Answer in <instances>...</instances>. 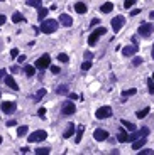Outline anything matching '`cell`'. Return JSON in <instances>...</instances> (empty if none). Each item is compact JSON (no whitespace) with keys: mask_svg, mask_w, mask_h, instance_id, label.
<instances>
[{"mask_svg":"<svg viewBox=\"0 0 154 155\" xmlns=\"http://www.w3.org/2000/svg\"><path fill=\"white\" fill-rule=\"evenodd\" d=\"M54 30H58V22L54 19H44L41 22V32L44 34H53Z\"/></svg>","mask_w":154,"mask_h":155,"instance_id":"obj_1","label":"cell"},{"mask_svg":"<svg viewBox=\"0 0 154 155\" xmlns=\"http://www.w3.org/2000/svg\"><path fill=\"white\" fill-rule=\"evenodd\" d=\"M103 34H107V29H105V27H98V29H95L93 32L90 34V37H88V44H90V46H95V44L98 42L100 35H103Z\"/></svg>","mask_w":154,"mask_h":155,"instance_id":"obj_2","label":"cell"},{"mask_svg":"<svg viewBox=\"0 0 154 155\" xmlns=\"http://www.w3.org/2000/svg\"><path fill=\"white\" fill-rule=\"evenodd\" d=\"M46 138H47V133H46V132H44V130H37V132H34V133L29 135L27 142L36 143V142H43V140H46Z\"/></svg>","mask_w":154,"mask_h":155,"instance_id":"obj_3","label":"cell"},{"mask_svg":"<svg viewBox=\"0 0 154 155\" xmlns=\"http://www.w3.org/2000/svg\"><path fill=\"white\" fill-rule=\"evenodd\" d=\"M49 64H51V57H49V54H43V56L36 61V68L41 69V71L46 69V68H49Z\"/></svg>","mask_w":154,"mask_h":155,"instance_id":"obj_4","label":"cell"},{"mask_svg":"<svg viewBox=\"0 0 154 155\" xmlns=\"http://www.w3.org/2000/svg\"><path fill=\"white\" fill-rule=\"evenodd\" d=\"M95 116L98 118V120H105V118H110L112 116V108L110 106H102L97 110V113H95Z\"/></svg>","mask_w":154,"mask_h":155,"instance_id":"obj_5","label":"cell"},{"mask_svg":"<svg viewBox=\"0 0 154 155\" xmlns=\"http://www.w3.org/2000/svg\"><path fill=\"white\" fill-rule=\"evenodd\" d=\"M147 135H149V128H147V126H144V128H141V130H137V132H134L130 137L127 135V142H134V140H137V138L147 137Z\"/></svg>","mask_w":154,"mask_h":155,"instance_id":"obj_6","label":"cell"},{"mask_svg":"<svg viewBox=\"0 0 154 155\" xmlns=\"http://www.w3.org/2000/svg\"><path fill=\"white\" fill-rule=\"evenodd\" d=\"M152 30H154L152 24H141L137 32H139V35H142V37H149V35L152 34Z\"/></svg>","mask_w":154,"mask_h":155,"instance_id":"obj_7","label":"cell"},{"mask_svg":"<svg viewBox=\"0 0 154 155\" xmlns=\"http://www.w3.org/2000/svg\"><path fill=\"white\" fill-rule=\"evenodd\" d=\"M93 138L97 140V142H103V140L108 138V132L107 130H102V128H97L93 132Z\"/></svg>","mask_w":154,"mask_h":155,"instance_id":"obj_8","label":"cell"},{"mask_svg":"<svg viewBox=\"0 0 154 155\" xmlns=\"http://www.w3.org/2000/svg\"><path fill=\"white\" fill-rule=\"evenodd\" d=\"M124 24H125V19L122 17V15L112 19V29L115 30V32H119V30L122 29V26H124Z\"/></svg>","mask_w":154,"mask_h":155,"instance_id":"obj_9","label":"cell"},{"mask_svg":"<svg viewBox=\"0 0 154 155\" xmlns=\"http://www.w3.org/2000/svg\"><path fill=\"white\" fill-rule=\"evenodd\" d=\"M76 111V108H75V105L71 103V101H66V103L63 105V108H61V113H63L64 116L68 115H73V113Z\"/></svg>","mask_w":154,"mask_h":155,"instance_id":"obj_10","label":"cell"},{"mask_svg":"<svg viewBox=\"0 0 154 155\" xmlns=\"http://www.w3.org/2000/svg\"><path fill=\"white\" fill-rule=\"evenodd\" d=\"M15 103H14V101H4V103H2V111L4 113H7V115H12L14 111H15Z\"/></svg>","mask_w":154,"mask_h":155,"instance_id":"obj_11","label":"cell"},{"mask_svg":"<svg viewBox=\"0 0 154 155\" xmlns=\"http://www.w3.org/2000/svg\"><path fill=\"white\" fill-rule=\"evenodd\" d=\"M137 49H139V46H137V44H130V46H125L124 49H122V54H124V56H134V54H136L137 52Z\"/></svg>","mask_w":154,"mask_h":155,"instance_id":"obj_12","label":"cell"},{"mask_svg":"<svg viewBox=\"0 0 154 155\" xmlns=\"http://www.w3.org/2000/svg\"><path fill=\"white\" fill-rule=\"evenodd\" d=\"M4 79H5V84H7L9 88H12L14 91H19V84L14 81V78H12V76H7V74H5Z\"/></svg>","mask_w":154,"mask_h":155,"instance_id":"obj_13","label":"cell"},{"mask_svg":"<svg viewBox=\"0 0 154 155\" xmlns=\"http://www.w3.org/2000/svg\"><path fill=\"white\" fill-rule=\"evenodd\" d=\"M59 22L63 24L64 27H71L73 26V19L69 17L68 14H61V17H59Z\"/></svg>","mask_w":154,"mask_h":155,"instance_id":"obj_14","label":"cell"},{"mask_svg":"<svg viewBox=\"0 0 154 155\" xmlns=\"http://www.w3.org/2000/svg\"><path fill=\"white\" fill-rule=\"evenodd\" d=\"M146 140H147L146 137H141V138H137V140H134V142H132V148H134V150L142 148V147H144V143H146Z\"/></svg>","mask_w":154,"mask_h":155,"instance_id":"obj_15","label":"cell"},{"mask_svg":"<svg viewBox=\"0 0 154 155\" xmlns=\"http://www.w3.org/2000/svg\"><path fill=\"white\" fill-rule=\"evenodd\" d=\"M73 133H75V123H68V128L63 133V138H69Z\"/></svg>","mask_w":154,"mask_h":155,"instance_id":"obj_16","label":"cell"},{"mask_svg":"<svg viewBox=\"0 0 154 155\" xmlns=\"http://www.w3.org/2000/svg\"><path fill=\"white\" fill-rule=\"evenodd\" d=\"M100 10H102L103 14L112 12V10H114V4H112V2H105V4H103L102 7H100Z\"/></svg>","mask_w":154,"mask_h":155,"instance_id":"obj_17","label":"cell"},{"mask_svg":"<svg viewBox=\"0 0 154 155\" xmlns=\"http://www.w3.org/2000/svg\"><path fill=\"white\" fill-rule=\"evenodd\" d=\"M12 20H14V24H19V22H24V20H26V17H24L21 12H14Z\"/></svg>","mask_w":154,"mask_h":155,"instance_id":"obj_18","label":"cell"},{"mask_svg":"<svg viewBox=\"0 0 154 155\" xmlns=\"http://www.w3.org/2000/svg\"><path fill=\"white\" fill-rule=\"evenodd\" d=\"M56 93H58V95H66L68 96V84H59V86L56 88Z\"/></svg>","mask_w":154,"mask_h":155,"instance_id":"obj_19","label":"cell"},{"mask_svg":"<svg viewBox=\"0 0 154 155\" xmlns=\"http://www.w3.org/2000/svg\"><path fill=\"white\" fill-rule=\"evenodd\" d=\"M83 132H85V126H83V125H80V126H78V132H76V138H75V142H76V143H80V142H82Z\"/></svg>","mask_w":154,"mask_h":155,"instance_id":"obj_20","label":"cell"},{"mask_svg":"<svg viewBox=\"0 0 154 155\" xmlns=\"http://www.w3.org/2000/svg\"><path fill=\"white\" fill-rule=\"evenodd\" d=\"M75 10H76L78 14H85L86 12V5L82 4V2H78V4H75Z\"/></svg>","mask_w":154,"mask_h":155,"instance_id":"obj_21","label":"cell"},{"mask_svg":"<svg viewBox=\"0 0 154 155\" xmlns=\"http://www.w3.org/2000/svg\"><path fill=\"white\" fill-rule=\"evenodd\" d=\"M117 140H119L120 143H125V142H127V133H125L124 130H120V132H119V135H117Z\"/></svg>","mask_w":154,"mask_h":155,"instance_id":"obj_22","label":"cell"},{"mask_svg":"<svg viewBox=\"0 0 154 155\" xmlns=\"http://www.w3.org/2000/svg\"><path fill=\"white\" fill-rule=\"evenodd\" d=\"M39 12H37V19L39 20H44L46 19V15H47V9H44V7H41V9H37Z\"/></svg>","mask_w":154,"mask_h":155,"instance_id":"obj_23","label":"cell"},{"mask_svg":"<svg viewBox=\"0 0 154 155\" xmlns=\"http://www.w3.org/2000/svg\"><path fill=\"white\" fill-rule=\"evenodd\" d=\"M27 5H30V7H36V9H41V7H43L41 0H27Z\"/></svg>","mask_w":154,"mask_h":155,"instance_id":"obj_24","label":"cell"},{"mask_svg":"<svg viewBox=\"0 0 154 155\" xmlns=\"http://www.w3.org/2000/svg\"><path fill=\"white\" fill-rule=\"evenodd\" d=\"M24 73H26V76H34L36 69L32 68V66H26V68H24Z\"/></svg>","mask_w":154,"mask_h":155,"instance_id":"obj_25","label":"cell"},{"mask_svg":"<svg viewBox=\"0 0 154 155\" xmlns=\"http://www.w3.org/2000/svg\"><path fill=\"white\" fill-rule=\"evenodd\" d=\"M149 113H151L149 108H144V110H141V111H137V118H146Z\"/></svg>","mask_w":154,"mask_h":155,"instance_id":"obj_26","label":"cell"},{"mask_svg":"<svg viewBox=\"0 0 154 155\" xmlns=\"http://www.w3.org/2000/svg\"><path fill=\"white\" fill-rule=\"evenodd\" d=\"M120 125H124L127 130H132V132L136 130V125H132V123H130V121H127V120H122V121H120Z\"/></svg>","mask_w":154,"mask_h":155,"instance_id":"obj_27","label":"cell"},{"mask_svg":"<svg viewBox=\"0 0 154 155\" xmlns=\"http://www.w3.org/2000/svg\"><path fill=\"white\" fill-rule=\"evenodd\" d=\"M43 96H46V90H44V88H41V90L36 93V98H34V99H36V101H39V99L43 98Z\"/></svg>","mask_w":154,"mask_h":155,"instance_id":"obj_28","label":"cell"},{"mask_svg":"<svg viewBox=\"0 0 154 155\" xmlns=\"http://www.w3.org/2000/svg\"><path fill=\"white\" fill-rule=\"evenodd\" d=\"M136 95V90H125L122 91V98H129V96H134Z\"/></svg>","mask_w":154,"mask_h":155,"instance_id":"obj_29","label":"cell"},{"mask_svg":"<svg viewBox=\"0 0 154 155\" xmlns=\"http://www.w3.org/2000/svg\"><path fill=\"white\" fill-rule=\"evenodd\" d=\"M147 90H149L151 95H154V79H152V78L147 79Z\"/></svg>","mask_w":154,"mask_h":155,"instance_id":"obj_30","label":"cell"},{"mask_svg":"<svg viewBox=\"0 0 154 155\" xmlns=\"http://www.w3.org/2000/svg\"><path fill=\"white\" fill-rule=\"evenodd\" d=\"M49 152H51V150H49V148H46V147H44V148H41V147H39L37 150H36V153H37V155H47Z\"/></svg>","mask_w":154,"mask_h":155,"instance_id":"obj_31","label":"cell"},{"mask_svg":"<svg viewBox=\"0 0 154 155\" xmlns=\"http://www.w3.org/2000/svg\"><path fill=\"white\" fill-rule=\"evenodd\" d=\"M26 133H27V126H19V128H17V135H19V137H24Z\"/></svg>","mask_w":154,"mask_h":155,"instance_id":"obj_32","label":"cell"},{"mask_svg":"<svg viewBox=\"0 0 154 155\" xmlns=\"http://www.w3.org/2000/svg\"><path fill=\"white\" fill-rule=\"evenodd\" d=\"M90 68H91V61H90V59H88V61H85V62L82 64V71H88Z\"/></svg>","mask_w":154,"mask_h":155,"instance_id":"obj_33","label":"cell"},{"mask_svg":"<svg viewBox=\"0 0 154 155\" xmlns=\"http://www.w3.org/2000/svg\"><path fill=\"white\" fill-rule=\"evenodd\" d=\"M139 155H152L154 152L151 150V148H144V150H141V152H137Z\"/></svg>","mask_w":154,"mask_h":155,"instance_id":"obj_34","label":"cell"},{"mask_svg":"<svg viewBox=\"0 0 154 155\" xmlns=\"http://www.w3.org/2000/svg\"><path fill=\"white\" fill-rule=\"evenodd\" d=\"M58 59H59L61 62H68V56H66V54H64V52H61L59 56H58Z\"/></svg>","mask_w":154,"mask_h":155,"instance_id":"obj_35","label":"cell"},{"mask_svg":"<svg viewBox=\"0 0 154 155\" xmlns=\"http://www.w3.org/2000/svg\"><path fill=\"white\" fill-rule=\"evenodd\" d=\"M134 4H136V0H125L124 7H125V9H130V7H132Z\"/></svg>","mask_w":154,"mask_h":155,"instance_id":"obj_36","label":"cell"},{"mask_svg":"<svg viewBox=\"0 0 154 155\" xmlns=\"http://www.w3.org/2000/svg\"><path fill=\"white\" fill-rule=\"evenodd\" d=\"M49 68H51V73L53 74H59L61 73V69L58 68V66H49Z\"/></svg>","mask_w":154,"mask_h":155,"instance_id":"obj_37","label":"cell"},{"mask_svg":"<svg viewBox=\"0 0 154 155\" xmlns=\"http://www.w3.org/2000/svg\"><path fill=\"white\" fill-rule=\"evenodd\" d=\"M10 56H12V59H14V57H17V56H19V49L14 47L12 51H10Z\"/></svg>","mask_w":154,"mask_h":155,"instance_id":"obj_38","label":"cell"},{"mask_svg":"<svg viewBox=\"0 0 154 155\" xmlns=\"http://www.w3.org/2000/svg\"><path fill=\"white\" fill-rule=\"evenodd\" d=\"M37 115L41 116V118H44V115H46V110H44V108H39V110H37Z\"/></svg>","mask_w":154,"mask_h":155,"instance_id":"obj_39","label":"cell"},{"mask_svg":"<svg viewBox=\"0 0 154 155\" xmlns=\"http://www.w3.org/2000/svg\"><path fill=\"white\" fill-rule=\"evenodd\" d=\"M132 64H134V66H139V64H142V59H141V57H136V59L132 61Z\"/></svg>","mask_w":154,"mask_h":155,"instance_id":"obj_40","label":"cell"},{"mask_svg":"<svg viewBox=\"0 0 154 155\" xmlns=\"http://www.w3.org/2000/svg\"><path fill=\"white\" fill-rule=\"evenodd\" d=\"M98 24H100V19H93L90 22V27H95V26H98Z\"/></svg>","mask_w":154,"mask_h":155,"instance_id":"obj_41","label":"cell"},{"mask_svg":"<svg viewBox=\"0 0 154 155\" xmlns=\"http://www.w3.org/2000/svg\"><path fill=\"white\" fill-rule=\"evenodd\" d=\"M5 22H7V17H5V15H2V14H0V26H4Z\"/></svg>","mask_w":154,"mask_h":155,"instance_id":"obj_42","label":"cell"},{"mask_svg":"<svg viewBox=\"0 0 154 155\" xmlns=\"http://www.w3.org/2000/svg\"><path fill=\"white\" fill-rule=\"evenodd\" d=\"M139 14H141V10L136 9V10H132V12H130V15H132V17H136V15H139Z\"/></svg>","mask_w":154,"mask_h":155,"instance_id":"obj_43","label":"cell"},{"mask_svg":"<svg viewBox=\"0 0 154 155\" xmlns=\"http://www.w3.org/2000/svg\"><path fill=\"white\" fill-rule=\"evenodd\" d=\"M17 123H15V120H10V121H7V126H15Z\"/></svg>","mask_w":154,"mask_h":155,"instance_id":"obj_44","label":"cell"},{"mask_svg":"<svg viewBox=\"0 0 154 155\" xmlns=\"http://www.w3.org/2000/svg\"><path fill=\"white\" fill-rule=\"evenodd\" d=\"M17 59H19V62H24V61H26V56L21 54V56H17Z\"/></svg>","mask_w":154,"mask_h":155,"instance_id":"obj_45","label":"cell"},{"mask_svg":"<svg viewBox=\"0 0 154 155\" xmlns=\"http://www.w3.org/2000/svg\"><path fill=\"white\" fill-rule=\"evenodd\" d=\"M9 71H12V73H19V68H17V66H12Z\"/></svg>","mask_w":154,"mask_h":155,"instance_id":"obj_46","label":"cell"},{"mask_svg":"<svg viewBox=\"0 0 154 155\" xmlns=\"http://www.w3.org/2000/svg\"><path fill=\"white\" fill-rule=\"evenodd\" d=\"M5 78V69H0V79H4Z\"/></svg>","mask_w":154,"mask_h":155,"instance_id":"obj_47","label":"cell"},{"mask_svg":"<svg viewBox=\"0 0 154 155\" xmlns=\"http://www.w3.org/2000/svg\"><path fill=\"white\" fill-rule=\"evenodd\" d=\"M69 98H71V99H78V95H75V93H69Z\"/></svg>","mask_w":154,"mask_h":155,"instance_id":"obj_48","label":"cell"},{"mask_svg":"<svg viewBox=\"0 0 154 155\" xmlns=\"http://www.w3.org/2000/svg\"><path fill=\"white\" fill-rule=\"evenodd\" d=\"M27 152H29V147H24V148L21 150V153H27Z\"/></svg>","mask_w":154,"mask_h":155,"instance_id":"obj_49","label":"cell"},{"mask_svg":"<svg viewBox=\"0 0 154 155\" xmlns=\"http://www.w3.org/2000/svg\"><path fill=\"white\" fill-rule=\"evenodd\" d=\"M149 19H151V20H154V10H152V12L149 14Z\"/></svg>","mask_w":154,"mask_h":155,"instance_id":"obj_50","label":"cell"},{"mask_svg":"<svg viewBox=\"0 0 154 155\" xmlns=\"http://www.w3.org/2000/svg\"><path fill=\"white\" fill-rule=\"evenodd\" d=\"M152 57H154V46H152Z\"/></svg>","mask_w":154,"mask_h":155,"instance_id":"obj_51","label":"cell"},{"mask_svg":"<svg viewBox=\"0 0 154 155\" xmlns=\"http://www.w3.org/2000/svg\"><path fill=\"white\" fill-rule=\"evenodd\" d=\"M0 143H2V137H0Z\"/></svg>","mask_w":154,"mask_h":155,"instance_id":"obj_52","label":"cell"},{"mask_svg":"<svg viewBox=\"0 0 154 155\" xmlns=\"http://www.w3.org/2000/svg\"><path fill=\"white\" fill-rule=\"evenodd\" d=\"M152 79H154V74H152Z\"/></svg>","mask_w":154,"mask_h":155,"instance_id":"obj_53","label":"cell"},{"mask_svg":"<svg viewBox=\"0 0 154 155\" xmlns=\"http://www.w3.org/2000/svg\"><path fill=\"white\" fill-rule=\"evenodd\" d=\"M0 2H4V0H0Z\"/></svg>","mask_w":154,"mask_h":155,"instance_id":"obj_54","label":"cell"},{"mask_svg":"<svg viewBox=\"0 0 154 155\" xmlns=\"http://www.w3.org/2000/svg\"><path fill=\"white\" fill-rule=\"evenodd\" d=\"M0 95H2V93H0Z\"/></svg>","mask_w":154,"mask_h":155,"instance_id":"obj_55","label":"cell"}]
</instances>
